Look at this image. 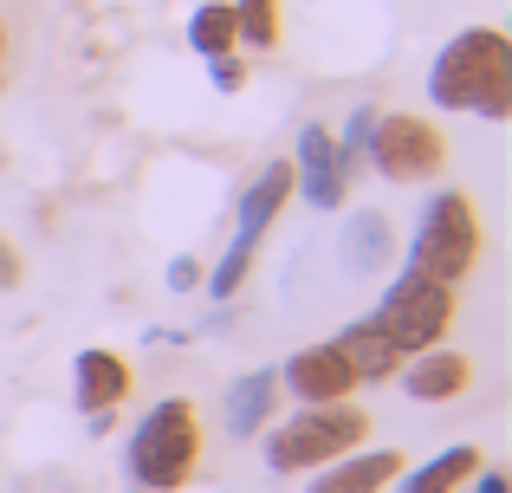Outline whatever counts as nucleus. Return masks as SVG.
<instances>
[{
    "label": "nucleus",
    "mask_w": 512,
    "mask_h": 493,
    "mask_svg": "<svg viewBox=\"0 0 512 493\" xmlns=\"http://www.w3.org/2000/svg\"><path fill=\"white\" fill-rule=\"evenodd\" d=\"M428 104L506 124L512 117V39L500 26H461L428 65Z\"/></svg>",
    "instance_id": "obj_1"
},
{
    "label": "nucleus",
    "mask_w": 512,
    "mask_h": 493,
    "mask_svg": "<svg viewBox=\"0 0 512 493\" xmlns=\"http://www.w3.org/2000/svg\"><path fill=\"white\" fill-rule=\"evenodd\" d=\"M201 455H208V435H201V416L188 396H163L137 416L124 442V474L143 493H182L201 474Z\"/></svg>",
    "instance_id": "obj_2"
},
{
    "label": "nucleus",
    "mask_w": 512,
    "mask_h": 493,
    "mask_svg": "<svg viewBox=\"0 0 512 493\" xmlns=\"http://www.w3.org/2000/svg\"><path fill=\"white\" fill-rule=\"evenodd\" d=\"M370 435V409L350 403H299L286 422H266V468L273 474H318L338 455L363 448Z\"/></svg>",
    "instance_id": "obj_3"
},
{
    "label": "nucleus",
    "mask_w": 512,
    "mask_h": 493,
    "mask_svg": "<svg viewBox=\"0 0 512 493\" xmlns=\"http://www.w3.org/2000/svg\"><path fill=\"white\" fill-rule=\"evenodd\" d=\"M480 253H487V228H480V208L467 189H435L415 215V234H409V266L441 286L461 292L474 279Z\"/></svg>",
    "instance_id": "obj_4"
},
{
    "label": "nucleus",
    "mask_w": 512,
    "mask_h": 493,
    "mask_svg": "<svg viewBox=\"0 0 512 493\" xmlns=\"http://www.w3.org/2000/svg\"><path fill=\"white\" fill-rule=\"evenodd\" d=\"M454 312H461V292L441 286V279H428V273H415V266H402V273L383 286V299H376L370 318H376V331L396 344V357H415V351H428V344L448 338Z\"/></svg>",
    "instance_id": "obj_5"
},
{
    "label": "nucleus",
    "mask_w": 512,
    "mask_h": 493,
    "mask_svg": "<svg viewBox=\"0 0 512 493\" xmlns=\"http://www.w3.org/2000/svg\"><path fill=\"white\" fill-rule=\"evenodd\" d=\"M363 163L383 182H396V189H422V182H435L441 163H448V137H441L435 117H422V111H389V117L376 111Z\"/></svg>",
    "instance_id": "obj_6"
},
{
    "label": "nucleus",
    "mask_w": 512,
    "mask_h": 493,
    "mask_svg": "<svg viewBox=\"0 0 512 493\" xmlns=\"http://www.w3.org/2000/svg\"><path fill=\"white\" fill-rule=\"evenodd\" d=\"M363 383L357 370L344 364L338 344H305V351H292L286 364H279V396H292V403H350Z\"/></svg>",
    "instance_id": "obj_7"
},
{
    "label": "nucleus",
    "mask_w": 512,
    "mask_h": 493,
    "mask_svg": "<svg viewBox=\"0 0 512 493\" xmlns=\"http://www.w3.org/2000/svg\"><path fill=\"white\" fill-rule=\"evenodd\" d=\"M389 383H402L409 403H461V396L474 390V357L454 351V344H428V351L402 357Z\"/></svg>",
    "instance_id": "obj_8"
},
{
    "label": "nucleus",
    "mask_w": 512,
    "mask_h": 493,
    "mask_svg": "<svg viewBox=\"0 0 512 493\" xmlns=\"http://www.w3.org/2000/svg\"><path fill=\"white\" fill-rule=\"evenodd\" d=\"M286 163H292V195H305L312 208H344L350 176H344L338 143H331V130H325V124H305Z\"/></svg>",
    "instance_id": "obj_9"
},
{
    "label": "nucleus",
    "mask_w": 512,
    "mask_h": 493,
    "mask_svg": "<svg viewBox=\"0 0 512 493\" xmlns=\"http://www.w3.org/2000/svg\"><path fill=\"white\" fill-rule=\"evenodd\" d=\"M402 468H409L402 448H350L331 468H318L305 493H383V487H396Z\"/></svg>",
    "instance_id": "obj_10"
},
{
    "label": "nucleus",
    "mask_w": 512,
    "mask_h": 493,
    "mask_svg": "<svg viewBox=\"0 0 512 493\" xmlns=\"http://www.w3.org/2000/svg\"><path fill=\"white\" fill-rule=\"evenodd\" d=\"M72 396L85 416H104V409H117L130 396V364L111 351V344H85V351L72 357Z\"/></svg>",
    "instance_id": "obj_11"
},
{
    "label": "nucleus",
    "mask_w": 512,
    "mask_h": 493,
    "mask_svg": "<svg viewBox=\"0 0 512 493\" xmlns=\"http://www.w3.org/2000/svg\"><path fill=\"white\" fill-rule=\"evenodd\" d=\"M292 202V163L286 156H273V163H260V176L240 189V208H234V234H247V241H266V228L279 221V208Z\"/></svg>",
    "instance_id": "obj_12"
},
{
    "label": "nucleus",
    "mask_w": 512,
    "mask_h": 493,
    "mask_svg": "<svg viewBox=\"0 0 512 493\" xmlns=\"http://www.w3.org/2000/svg\"><path fill=\"white\" fill-rule=\"evenodd\" d=\"M480 468H487L480 442H448L441 455H428V461H415V468H402L396 481H402V493H461Z\"/></svg>",
    "instance_id": "obj_13"
},
{
    "label": "nucleus",
    "mask_w": 512,
    "mask_h": 493,
    "mask_svg": "<svg viewBox=\"0 0 512 493\" xmlns=\"http://www.w3.org/2000/svg\"><path fill=\"white\" fill-rule=\"evenodd\" d=\"M279 409V370H247V377H234V390H227V435L234 442H253V435L273 422Z\"/></svg>",
    "instance_id": "obj_14"
},
{
    "label": "nucleus",
    "mask_w": 512,
    "mask_h": 493,
    "mask_svg": "<svg viewBox=\"0 0 512 493\" xmlns=\"http://www.w3.org/2000/svg\"><path fill=\"white\" fill-rule=\"evenodd\" d=\"M331 344H338L344 364L357 370V383H389V377H396V364H402L396 344H389L383 331H376V318H350V325H344Z\"/></svg>",
    "instance_id": "obj_15"
},
{
    "label": "nucleus",
    "mask_w": 512,
    "mask_h": 493,
    "mask_svg": "<svg viewBox=\"0 0 512 493\" xmlns=\"http://www.w3.org/2000/svg\"><path fill=\"white\" fill-rule=\"evenodd\" d=\"M389 247H396V234H389V215H376V208H357V215H344L338 228V260L350 273H376V266L389 260Z\"/></svg>",
    "instance_id": "obj_16"
},
{
    "label": "nucleus",
    "mask_w": 512,
    "mask_h": 493,
    "mask_svg": "<svg viewBox=\"0 0 512 493\" xmlns=\"http://www.w3.org/2000/svg\"><path fill=\"white\" fill-rule=\"evenodd\" d=\"M188 46L201 59H221V52H240V26H234V0H201L188 13Z\"/></svg>",
    "instance_id": "obj_17"
},
{
    "label": "nucleus",
    "mask_w": 512,
    "mask_h": 493,
    "mask_svg": "<svg viewBox=\"0 0 512 493\" xmlns=\"http://www.w3.org/2000/svg\"><path fill=\"white\" fill-rule=\"evenodd\" d=\"M234 26L247 52H273L279 46V0H234Z\"/></svg>",
    "instance_id": "obj_18"
},
{
    "label": "nucleus",
    "mask_w": 512,
    "mask_h": 493,
    "mask_svg": "<svg viewBox=\"0 0 512 493\" xmlns=\"http://www.w3.org/2000/svg\"><path fill=\"white\" fill-rule=\"evenodd\" d=\"M253 253H260V241H247V234H234V241H227V253L214 260V273H208V292H214V299H234V292L247 286Z\"/></svg>",
    "instance_id": "obj_19"
},
{
    "label": "nucleus",
    "mask_w": 512,
    "mask_h": 493,
    "mask_svg": "<svg viewBox=\"0 0 512 493\" xmlns=\"http://www.w3.org/2000/svg\"><path fill=\"white\" fill-rule=\"evenodd\" d=\"M370 130H376V104H357V111L344 117V130L331 143H338V163H344V176H357L363 169V150H370Z\"/></svg>",
    "instance_id": "obj_20"
},
{
    "label": "nucleus",
    "mask_w": 512,
    "mask_h": 493,
    "mask_svg": "<svg viewBox=\"0 0 512 493\" xmlns=\"http://www.w3.org/2000/svg\"><path fill=\"white\" fill-rule=\"evenodd\" d=\"M163 279H169V292H201V260H195V253H175Z\"/></svg>",
    "instance_id": "obj_21"
},
{
    "label": "nucleus",
    "mask_w": 512,
    "mask_h": 493,
    "mask_svg": "<svg viewBox=\"0 0 512 493\" xmlns=\"http://www.w3.org/2000/svg\"><path fill=\"white\" fill-rule=\"evenodd\" d=\"M208 72H214V91H240V85H247V65H240V52L208 59Z\"/></svg>",
    "instance_id": "obj_22"
},
{
    "label": "nucleus",
    "mask_w": 512,
    "mask_h": 493,
    "mask_svg": "<svg viewBox=\"0 0 512 493\" xmlns=\"http://www.w3.org/2000/svg\"><path fill=\"white\" fill-rule=\"evenodd\" d=\"M26 279V260H20V247L7 241V234H0V292H13Z\"/></svg>",
    "instance_id": "obj_23"
},
{
    "label": "nucleus",
    "mask_w": 512,
    "mask_h": 493,
    "mask_svg": "<svg viewBox=\"0 0 512 493\" xmlns=\"http://www.w3.org/2000/svg\"><path fill=\"white\" fill-rule=\"evenodd\" d=\"M467 493H512V474L506 468H480L474 481H467Z\"/></svg>",
    "instance_id": "obj_24"
},
{
    "label": "nucleus",
    "mask_w": 512,
    "mask_h": 493,
    "mask_svg": "<svg viewBox=\"0 0 512 493\" xmlns=\"http://www.w3.org/2000/svg\"><path fill=\"white\" fill-rule=\"evenodd\" d=\"M7 59H13V33H7V20H0V85H7Z\"/></svg>",
    "instance_id": "obj_25"
}]
</instances>
